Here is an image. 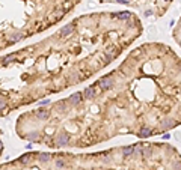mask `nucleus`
<instances>
[{
    "label": "nucleus",
    "mask_w": 181,
    "mask_h": 170,
    "mask_svg": "<svg viewBox=\"0 0 181 170\" xmlns=\"http://www.w3.org/2000/svg\"><path fill=\"white\" fill-rule=\"evenodd\" d=\"M36 116H38L39 119H42V121H45V119H48V116H50V111L48 110H36Z\"/></svg>",
    "instance_id": "obj_7"
},
{
    "label": "nucleus",
    "mask_w": 181,
    "mask_h": 170,
    "mask_svg": "<svg viewBox=\"0 0 181 170\" xmlns=\"http://www.w3.org/2000/svg\"><path fill=\"white\" fill-rule=\"evenodd\" d=\"M115 17L118 18V20H128V18L131 17V14L130 12H119V14H115Z\"/></svg>",
    "instance_id": "obj_9"
},
{
    "label": "nucleus",
    "mask_w": 181,
    "mask_h": 170,
    "mask_svg": "<svg viewBox=\"0 0 181 170\" xmlns=\"http://www.w3.org/2000/svg\"><path fill=\"white\" fill-rule=\"evenodd\" d=\"M3 149V143H2V140H0V150Z\"/></svg>",
    "instance_id": "obj_17"
},
{
    "label": "nucleus",
    "mask_w": 181,
    "mask_h": 170,
    "mask_svg": "<svg viewBox=\"0 0 181 170\" xmlns=\"http://www.w3.org/2000/svg\"><path fill=\"white\" fill-rule=\"evenodd\" d=\"M0 170H2V169H0Z\"/></svg>",
    "instance_id": "obj_19"
},
{
    "label": "nucleus",
    "mask_w": 181,
    "mask_h": 170,
    "mask_svg": "<svg viewBox=\"0 0 181 170\" xmlns=\"http://www.w3.org/2000/svg\"><path fill=\"white\" fill-rule=\"evenodd\" d=\"M74 29H76L74 23H71V24H66V26H63V27L59 30V35H60V36H68V35H71L72 32H74Z\"/></svg>",
    "instance_id": "obj_3"
},
{
    "label": "nucleus",
    "mask_w": 181,
    "mask_h": 170,
    "mask_svg": "<svg viewBox=\"0 0 181 170\" xmlns=\"http://www.w3.org/2000/svg\"><path fill=\"white\" fill-rule=\"evenodd\" d=\"M50 102V99H44V101H39V105H47Z\"/></svg>",
    "instance_id": "obj_16"
},
{
    "label": "nucleus",
    "mask_w": 181,
    "mask_h": 170,
    "mask_svg": "<svg viewBox=\"0 0 181 170\" xmlns=\"http://www.w3.org/2000/svg\"><path fill=\"white\" fill-rule=\"evenodd\" d=\"M5 107H6V101L3 98H0V110H3Z\"/></svg>",
    "instance_id": "obj_14"
},
{
    "label": "nucleus",
    "mask_w": 181,
    "mask_h": 170,
    "mask_svg": "<svg viewBox=\"0 0 181 170\" xmlns=\"http://www.w3.org/2000/svg\"><path fill=\"white\" fill-rule=\"evenodd\" d=\"M163 2H169V0H163Z\"/></svg>",
    "instance_id": "obj_18"
},
{
    "label": "nucleus",
    "mask_w": 181,
    "mask_h": 170,
    "mask_svg": "<svg viewBox=\"0 0 181 170\" xmlns=\"http://www.w3.org/2000/svg\"><path fill=\"white\" fill-rule=\"evenodd\" d=\"M23 36H24V35H23L21 32H18V33H14V35H12V39H11L9 42H11V44H14V42H18L20 39H23Z\"/></svg>",
    "instance_id": "obj_10"
},
{
    "label": "nucleus",
    "mask_w": 181,
    "mask_h": 170,
    "mask_svg": "<svg viewBox=\"0 0 181 170\" xmlns=\"http://www.w3.org/2000/svg\"><path fill=\"white\" fill-rule=\"evenodd\" d=\"M82 97H83V93H82V92H77V93H74V95L68 99V102H71L72 105H77V104L82 101Z\"/></svg>",
    "instance_id": "obj_6"
},
{
    "label": "nucleus",
    "mask_w": 181,
    "mask_h": 170,
    "mask_svg": "<svg viewBox=\"0 0 181 170\" xmlns=\"http://www.w3.org/2000/svg\"><path fill=\"white\" fill-rule=\"evenodd\" d=\"M15 56H17L15 53H14V54H8V56H6V57L3 59V62H12V60L15 59Z\"/></svg>",
    "instance_id": "obj_13"
},
{
    "label": "nucleus",
    "mask_w": 181,
    "mask_h": 170,
    "mask_svg": "<svg viewBox=\"0 0 181 170\" xmlns=\"http://www.w3.org/2000/svg\"><path fill=\"white\" fill-rule=\"evenodd\" d=\"M83 98H86V99H92V98H95L97 97V92H95V89L90 86V87H86L83 92Z\"/></svg>",
    "instance_id": "obj_4"
},
{
    "label": "nucleus",
    "mask_w": 181,
    "mask_h": 170,
    "mask_svg": "<svg viewBox=\"0 0 181 170\" xmlns=\"http://www.w3.org/2000/svg\"><path fill=\"white\" fill-rule=\"evenodd\" d=\"M20 161H21V163H27V161H29V155H23V157L20 158Z\"/></svg>",
    "instance_id": "obj_15"
},
{
    "label": "nucleus",
    "mask_w": 181,
    "mask_h": 170,
    "mask_svg": "<svg viewBox=\"0 0 181 170\" xmlns=\"http://www.w3.org/2000/svg\"><path fill=\"white\" fill-rule=\"evenodd\" d=\"M54 167H56L58 170H62V169H65V167H66V163H65L62 158H58L56 161H54Z\"/></svg>",
    "instance_id": "obj_8"
},
{
    "label": "nucleus",
    "mask_w": 181,
    "mask_h": 170,
    "mask_svg": "<svg viewBox=\"0 0 181 170\" xmlns=\"http://www.w3.org/2000/svg\"><path fill=\"white\" fill-rule=\"evenodd\" d=\"M68 142H69L68 134H58L56 140H54V146H58V147H60V146H66Z\"/></svg>",
    "instance_id": "obj_2"
},
{
    "label": "nucleus",
    "mask_w": 181,
    "mask_h": 170,
    "mask_svg": "<svg viewBox=\"0 0 181 170\" xmlns=\"http://www.w3.org/2000/svg\"><path fill=\"white\" fill-rule=\"evenodd\" d=\"M133 150H134V145H131V146H124V147H122V154L127 157V155L133 154Z\"/></svg>",
    "instance_id": "obj_11"
},
{
    "label": "nucleus",
    "mask_w": 181,
    "mask_h": 170,
    "mask_svg": "<svg viewBox=\"0 0 181 170\" xmlns=\"http://www.w3.org/2000/svg\"><path fill=\"white\" fill-rule=\"evenodd\" d=\"M115 86V80L112 75H107V77H103L100 81H98V87L101 90H109V89H112Z\"/></svg>",
    "instance_id": "obj_1"
},
{
    "label": "nucleus",
    "mask_w": 181,
    "mask_h": 170,
    "mask_svg": "<svg viewBox=\"0 0 181 170\" xmlns=\"http://www.w3.org/2000/svg\"><path fill=\"white\" fill-rule=\"evenodd\" d=\"M137 136L140 139H145V137H148V136H152V129L148 128V126H142L139 131H137Z\"/></svg>",
    "instance_id": "obj_5"
},
{
    "label": "nucleus",
    "mask_w": 181,
    "mask_h": 170,
    "mask_svg": "<svg viewBox=\"0 0 181 170\" xmlns=\"http://www.w3.org/2000/svg\"><path fill=\"white\" fill-rule=\"evenodd\" d=\"M51 158V155L48 154V152H44V154H39V161H44V163H47L48 160Z\"/></svg>",
    "instance_id": "obj_12"
}]
</instances>
